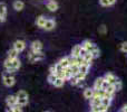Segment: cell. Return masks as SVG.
Masks as SVG:
<instances>
[{"instance_id": "obj_1", "label": "cell", "mask_w": 127, "mask_h": 112, "mask_svg": "<svg viewBox=\"0 0 127 112\" xmlns=\"http://www.w3.org/2000/svg\"><path fill=\"white\" fill-rule=\"evenodd\" d=\"M2 82H3V84L7 86V88H11V86L15 85L16 79L12 75V73H9L6 71V72L2 74Z\"/></svg>"}, {"instance_id": "obj_2", "label": "cell", "mask_w": 127, "mask_h": 112, "mask_svg": "<svg viewBox=\"0 0 127 112\" xmlns=\"http://www.w3.org/2000/svg\"><path fill=\"white\" fill-rule=\"evenodd\" d=\"M45 58V55L42 54V52H32L30 51L28 54V59L30 63H36V62L42 61Z\"/></svg>"}, {"instance_id": "obj_3", "label": "cell", "mask_w": 127, "mask_h": 112, "mask_svg": "<svg viewBox=\"0 0 127 112\" xmlns=\"http://www.w3.org/2000/svg\"><path fill=\"white\" fill-rule=\"evenodd\" d=\"M12 47L15 49H17L19 53H21V52H24L25 49H26V42H25V40H21V39L16 40V42L13 43Z\"/></svg>"}, {"instance_id": "obj_4", "label": "cell", "mask_w": 127, "mask_h": 112, "mask_svg": "<svg viewBox=\"0 0 127 112\" xmlns=\"http://www.w3.org/2000/svg\"><path fill=\"white\" fill-rule=\"evenodd\" d=\"M7 17V4L4 2H0V22H3Z\"/></svg>"}, {"instance_id": "obj_5", "label": "cell", "mask_w": 127, "mask_h": 112, "mask_svg": "<svg viewBox=\"0 0 127 112\" xmlns=\"http://www.w3.org/2000/svg\"><path fill=\"white\" fill-rule=\"evenodd\" d=\"M30 51L32 52H41L42 51V44L39 40H33L30 45Z\"/></svg>"}, {"instance_id": "obj_6", "label": "cell", "mask_w": 127, "mask_h": 112, "mask_svg": "<svg viewBox=\"0 0 127 112\" xmlns=\"http://www.w3.org/2000/svg\"><path fill=\"white\" fill-rule=\"evenodd\" d=\"M104 77H105V80L108 82V83L113 84V85H114L115 83H117V82L119 81V80H118V77H117V76H115V75L113 74V73H107V74H106Z\"/></svg>"}, {"instance_id": "obj_7", "label": "cell", "mask_w": 127, "mask_h": 112, "mask_svg": "<svg viewBox=\"0 0 127 112\" xmlns=\"http://www.w3.org/2000/svg\"><path fill=\"white\" fill-rule=\"evenodd\" d=\"M55 27H56L55 20L51 19V18H47L46 24H45V26H44V29H46V30H53Z\"/></svg>"}, {"instance_id": "obj_8", "label": "cell", "mask_w": 127, "mask_h": 112, "mask_svg": "<svg viewBox=\"0 0 127 112\" xmlns=\"http://www.w3.org/2000/svg\"><path fill=\"white\" fill-rule=\"evenodd\" d=\"M17 101H18V98H17L16 94L15 95H8L7 99H6V103L9 108L12 107V106H15V104H17Z\"/></svg>"}, {"instance_id": "obj_9", "label": "cell", "mask_w": 127, "mask_h": 112, "mask_svg": "<svg viewBox=\"0 0 127 112\" xmlns=\"http://www.w3.org/2000/svg\"><path fill=\"white\" fill-rule=\"evenodd\" d=\"M81 46L84 47V48H86L88 52H93L95 48H97V46L94 44V43H92L90 40H85V42L81 44Z\"/></svg>"}, {"instance_id": "obj_10", "label": "cell", "mask_w": 127, "mask_h": 112, "mask_svg": "<svg viewBox=\"0 0 127 112\" xmlns=\"http://www.w3.org/2000/svg\"><path fill=\"white\" fill-rule=\"evenodd\" d=\"M57 64H58V66H59V67H62V68H65V67H67V66H69V65H70L69 56L64 57V58H62L59 62H58Z\"/></svg>"}, {"instance_id": "obj_11", "label": "cell", "mask_w": 127, "mask_h": 112, "mask_svg": "<svg viewBox=\"0 0 127 112\" xmlns=\"http://www.w3.org/2000/svg\"><path fill=\"white\" fill-rule=\"evenodd\" d=\"M100 104H101V98L93 95V98L90 99V107H98Z\"/></svg>"}, {"instance_id": "obj_12", "label": "cell", "mask_w": 127, "mask_h": 112, "mask_svg": "<svg viewBox=\"0 0 127 112\" xmlns=\"http://www.w3.org/2000/svg\"><path fill=\"white\" fill-rule=\"evenodd\" d=\"M58 3L55 1V0H50V1L47 3V9H48L49 11H56L58 9Z\"/></svg>"}, {"instance_id": "obj_13", "label": "cell", "mask_w": 127, "mask_h": 112, "mask_svg": "<svg viewBox=\"0 0 127 112\" xmlns=\"http://www.w3.org/2000/svg\"><path fill=\"white\" fill-rule=\"evenodd\" d=\"M46 20H47V18L45 17V16H39V17L36 19V25H37L39 28H44L45 24H46Z\"/></svg>"}, {"instance_id": "obj_14", "label": "cell", "mask_w": 127, "mask_h": 112, "mask_svg": "<svg viewBox=\"0 0 127 112\" xmlns=\"http://www.w3.org/2000/svg\"><path fill=\"white\" fill-rule=\"evenodd\" d=\"M104 81H105V77H98L94 83V90H99V89L103 88Z\"/></svg>"}, {"instance_id": "obj_15", "label": "cell", "mask_w": 127, "mask_h": 112, "mask_svg": "<svg viewBox=\"0 0 127 112\" xmlns=\"http://www.w3.org/2000/svg\"><path fill=\"white\" fill-rule=\"evenodd\" d=\"M93 95H94V88L90 89V88H87L84 90V98L85 99H88L90 100L93 98Z\"/></svg>"}, {"instance_id": "obj_16", "label": "cell", "mask_w": 127, "mask_h": 112, "mask_svg": "<svg viewBox=\"0 0 127 112\" xmlns=\"http://www.w3.org/2000/svg\"><path fill=\"white\" fill-rule=\"evenodd\" d=\"M24 8H25V3L22 1H20V0H17V1L13 2V9H15V10L21 11Z\"/></svg>"}, {"instance_id": "obj_17", "label": "cell", "mask_w": 127, "mask_h": 112, "mask_svg": "<svg viewBox=\"0 0 127 112\" xmlns=\"http://www.w3.org/2000/svg\"><path fill=\"white\" fill-rule=\"evenodd\" d=\"M80 49H81V45H75L71 49V56H80Z\"/></svg>"}, {"instance_id": "obj_18", "label": "cell", "mask_w": 127, "mask_h": 112, "mask_svg": "<svg viewBox=\"0 0 127 112\" xmlns=\"http://www.w3.org/2000/svg\"><path fill=\"white\" fill-rule=\"evenodd\" d=\"M16 95H17V98H19V99H28V93L25 90H19L16 93Z\"/></svg>"}, {"instance_id": "obj_19", "label": "cell", "mask_w": 127, "mask_h": 112, "mask_svg": "<svg viewBox=\"0 0 127 112\" xmlns=\"http://www.w3.org/2000/svg\"><path fill=\"white\" fill-rule=\"evenodd\" d=\"M18 55H19V52H18L17 49H15L13 47L8 52V57L9 58H16V57H18Z\"/></svg>"}, {"instance_id": "obj_20", "label": "cell", "mask_w": 127, "mask_h": 112, "mask_svg": "<svg viewBox=\"0 0 127 112\" xmlns=\"http://www.w3.org/2000/svg\"><path fill=\"white\" fill-rule=\"evenodd\" d=\"M93 59H95V58H94V56H93V54L90 53V52H88V53L84 56V61H85V63H87V64H92Z\"/></svg>"}, {"instance_id": "obj_21", "label": "cell", "mask_w": 127, "mask_h": 112, "mask_svg": "<svg viewBox=\"0 0 127 112\" xmlns=\"http://www.w3.org/2000/svg\"><path fill=\"white\" fill-rule=\"evenodd\" d=\"M64 84H65V80H64V79H60V77H57V79H56V81L54 82L53 85L56 86V88H62Z\"/></svg>"}, {"instance_id": "obj_22", "label": "cell", "mask_w": 127, "mask_h": 112, "mask_svg": "<svg viewBox=\"0 0 127 112\" xmlns=\"http://www.w3.org/2000/svg\"><path fill=\"white\" fill-rule=\"evenodd\" d=\"M9 111H12V112H21L22 111V107L20 106V104H15V106L10 107V109H9Z\"/></svg>"}, {"instance_id": "obj_23", "label": "cell", "mask_w": 127, "mask_h": 112, "mask_svg": "<svg viewBox=\"0 0 127 112\" xmlns=\"http://www.w3.org/2000/svg\"><path fill=\"white\" fill-rule=\"evenodd\" d=\"M110 102H112V99H109V98H101V104H103V106L109 108Z\"/></svg>"}, {"instance_id": "obj_24", "label": "cell", "mask_w": 127, "mask_h": 112, "mask_svg": "<svg viewBox=\"0 0 127 112\" xmlns=\"http://www.w3.org/2000/svg\"><path fill=\"white\" fill-rule=\"evenodd\" d=\"M56 79H57V75H56V74H53V73H50V74L48 75V82L50 84H54V82L56 81Z\"/></svg>"}, {"instance_id": "obj_25", "label": "cell", "mask_w": 127, "mask_h": 112, "mask_svg": "<svg viewBox=\"0 0 127 112\" xmlns=\"http://www.w3.org/2000/svg\"><path fill=\"white\" fill-rule=\"evenodd\" d=\"M28 100L29 99H19V98H18L17 103L20 104L21 107H25V106H27V104H28Z\"/></svg>"}, {"instance_id": "obj_26", "label": "cell", "mask_w": 127, "mask_h": 112, "mask_svg": "<svg viewBox=\"0 0 127 112\" xmlns=\"http://www.w3.org/2000/svg\"><path fill=\"white\" fill-rule=\"evenodd\" d=\"M57 70H58V66H57V63H56L55 65H51L50 66V68H49V72L53 73V74H55V73L57 72Z\"/></svg>"}, {"instance_id": "obj_27", "label": "cell", "mask_w": 127, "mask_h": 112, "mask_svg": "<svg viewBox=\"0 0 127 112\" xmlns=\"http://www.w3.org/2000/svg\"><path fill=\"white\" fill-rule=\"evenodd\" d=\"M114 86H115V89H116V92H117V91H121L122 90V88H123V84H122L121 81H118L117 83L114 84Z\"/></svg>"}, {"instance_id": "obj_28", "label": "cell", "mask_w": 127, "mask_h": 112, "mask_svg": "<svg viewBox=\"0 0 127 112\" xmlns=\"http://www.w3.org/2000/svg\"><path fill=\"white\" fill-rule=\"evenodd\" d=\"M121 51L123 52V53H127V42L122 43V45H121Z\"/></svg>"}, {"instance_id": "obj_29", "label": "cell", "mask_w": 127, "mask_h": 112, "mask_svg": "<svg viewBox=\"0 0 127 112\" xmlns=\"http://www.w3.org/2000/svg\"><path fill=\"white\" fill-rule=\"evenodd\" d=\"M90 53L93 54V56H94V58H97V57H99V49H98V47L97 48H95L93 52H90Z\"/></svg>"}, {"instance_id": "obj_30", "label": "cell", "mask_w": 127, "mask_h": 112, "mask_svg": "<svg viewBox=\"0 0 127 112\" xmlns=\"http://www.w3.org/2000/svg\"><path fill=\"white\" fill-rule=\"evenodd\" d=\"M99 3H100L103 7H108V6H110L109 2H108V0H99Z\"/></svg>"}, {"instance_id": "obj_31", "label": "cell", "mask_w": 127, "mask_h": 112, "mask_svg": "<svg viewBox=\"0 0 127 112\" xmlns=\"http://www.w3.org/2000/svg\"><path fill=\"white\" fill-rule=\"evenodd\" d=\"M98 31H99V33H100V34H105V33H106V26H104V25H101V26L98 28Z\"/></svg>"}, {"instance_id": "obj_32", "label": "cell", "mask_w": 127, "mask_h": 112, "mask_svg": "<svg viewBox=\"0 0 127 112\" xmlns=\"http://www.w3.org/2000/svg\"><path fill=\"white\" fill-rule=\"evenodd\" d=\"M87 53H88V51H87V49H86V48H84V47L81 46V49H80V56H83V57H84V56H85Z\"/></svg>"}, {"instance_id": "obj_33", "label": "cell", "mask_w": 127, "mask_h": 112, "mask_svg": "<svg viewBox=\"0 0 127 112\" xmlns=\"http://www.w3.org/2000/svg\"><path fill=\"white\" fill-rule=\"evenodd\" d=\"M121 111H122V112H127V104H126V106H124L123 108L121 109Z\"/></svg>"}, {"instance_id": "obj_34", "label": "cell", "mask_w": 127, "mask_h": 112, "mask_svg": "<svg viewBox=\"0 0 127 112\" xmlns=\"http://www.w3.org/2000/svg\"><path fill=\"white\" fill-rule=\"evenodd\" d=\"M108 2H109V4L112 6V4H114L115 2H116V0H108Z\"/></svg>"}]
</instances>
